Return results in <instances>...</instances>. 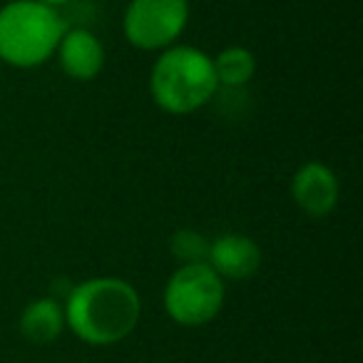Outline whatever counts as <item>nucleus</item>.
<instances>
[{"label": "nucleus", "mask_w": 363, "mask_h": 363, "mask_svg": "<svg viewBox=\"0 0 363 363\" xmlns=\"http://www.w3.org/2000/svg\"><path fill=\"white\" fill-rule=\"evenodd\" d=\"M65 30L57 8L38 0H11L0 8V60L21 70L40 67L55 55Z\"/></svg>", "instance_id": "nucleus-3"}, {"label": "nucleus", "mask_w": 363, "mask_h": 363, "mask_svg": "<svg viewBox=\"0 0 363 363\" xmlns=\"http://www.w3.org/2000/svg\"><path fill=\"white\" fill-rule=\"evenodd\" d=\"M65 326L87 346H115L137 328L142 301L120 277H95L77 284L65 298Z\"/></svg>", "instance_id": "nucleus-1"}, {"label": "nucleus", "mask_w": 363, "mask_h": 363, "mask_svg": "<svg viewBox=\"0 0 363 363\" xmlns=\"http://www.w3.org/2000/svg\"><path fill=\"white\" fill-rule=\"evenodd\" d=\"M189 23V0H130L122 30L132 48L145 52L174 45Z\"/></svg>", "instance_id": "nucleus-5"}, {"label": "nucleus", "mask_w": 363, "mask_h": 363, "mask_svg": "<svg viewBox=\"0 0 363 363\" xmlns=\"http://www.w3.org/2000/svg\"><path fill=\"white\" fill-rule=\"evenodd\" d=\"M219 90L212 57L192 45H169L160 52L150 72V92L160 110L192 115Z\"/></svg>", "instance_id": "nucleus-2"}, {"label": "nucleus", "mask_w": 363, "mask_h": 363, "mask_svg": "<svg viewBox=\"0 0 363 363\" xmlns=\"http://www.w3.org/2000/svg\"><path fill=\"white\" fill-rule=\"evenodd\" d=\"M169 252L179 264H202L209 257V239L197 229H177L169 239Z\"/></svg>", "instance_id": "nucleus-11"}, {"label": "nucleus", "mask_w": 363, "mask_h": 363, "mask_svg": "<svg viewBox=\"0 0 363 363\" xmlns=\"http://www.w3.org/2000/svg\"><path fill=\"white\" fill-rule=\"evenodd\" d=\"M38 3H45V6H50V8H60V6H65V3H70V0H38Z\"/></svg>", "instance_id": "nucleus-12"}, {"label": "nucleus", "mask_w": 363, "mask_h": 363, "mask_svg": "<svg viewBox=\"0 0 363 363\" xmlns=\"http://www.w3.org/2000/svg\"><path fill=\"white\" fill-rule=\"evenodd\" d=\"M55 52L62 72L72 80H95L105 67V48L100 38L85 28H72L62 33Z\"/></svg>", "instance_id": "nucleus-8"}, {"label": "nucleus", "mask_w": 363, "mask_h": 363, "mask_svg": "<svg viewBox=\"0 0 363 363\" xmlns=\"http://www.w3.org/2000/svg\"><path fill=\"white\" fill-rule=\"evenodd\" d=\"M127 3H130V0H127Z\"/></svg>", "instance_id": "nucleus-13"}, {"label": "nucleus", "mask_w": 363, "mask_h": 363, "mask_svg": "<svg viewBox=\"0 0 363 363\" xmlns=\"http://www.w3.org/2000/svg\"><path fill=\"white\" fill-rule=\"evenodd\" d=\"M338 179L323 162H303L291 179V197L308 217H326L338 202Z\"/></svg>", "instance_id": "nucleus-6"}, {"label": "nucleus", "mask_w": 363, "mask_h": 363, "mask_svg": "<svg viewBox=\"0 0 363 363\" xmlns=\"http://www.w3.org/2000/svg\"><path fill=\"white\" fill-rule=\"evenodd\" d=\"M207 264L222 279L244 281V279H252L262 267V249L252 237L222 234L214 242H209Z\"/></svg>", "instance_id": "nucleus-7"}, {"label": "nucleus", "mask_w": 363, "mask_h": 363, "mask_svg": "<svg viewBox=\"0 0 363 363\" xmlns=\"http://www.w3.org/2000/svg\"><path fill=\"white\" fill-rule=\"evenodd\" d=\"M21 333L35 346H48L65 331V308L57 298H33L21 313Z\"/></svg>", "instance_id": "nucleus-9"}, {"label": "nucleus", "mask_w": 363, "mask_h": 363, "mask_svg": "<svg viewBox=\"0 0 363 363\" xmlns=\"http://www.w3.org/2000/svg\"><path fill=\"white\" fill-rule=\"evenodd\" d=\"M224 296V279L207 262L179 264L164 286V311L179 326L197 328L219 316Z\"/></svg>", "instance_id": "nucleus-4"}, {"label": "nucleus", "mask_w": 363, "mask_h": 363, "mask_svg": "<svg viewBox=\"0 0 363 363\" xmlns=\"http://www.w3.org/2000/svg\"><path fill=\"white\" fill-rule=\"evenodd\" d=\"M212 62L219 87H244L247 82H252L254 72H257V57L242 45L224 48L217 57H212Z\"/></svg>", "instance_id": "nucleus-10"}]
</instances>
